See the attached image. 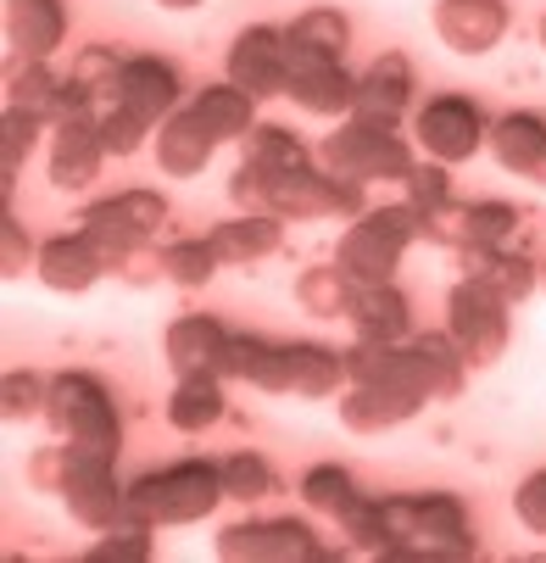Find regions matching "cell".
<instances>
[{
	"label": "cell",
	"instance_id": "6da1fadb",
	"mask_svg": "<svg viewBox=\"0 0 546 563\" xmlns=\"http://www.w3.org/2000/svg\"><path fill=\"white\" fill-rule=\"evenodd\" d=\"M346 552L379 558V563H468L480 558L475 519L452 492H419V497H368L363 514L341 530Z\"/></svg>",
	"mask_w": 546,
	"mask_h": 563
},
{
	"label": "cell",
	"instance_id": "7a4b0ae2",
	"mask_svg": "<svg viewBox=\"0 0 546 563\" xmlns=\"http://www.w3.org/2000/svg\"><path fill=\"white\" fill-rule=\"evenodd\" d=\"M430 401H435V385H430V374H424L413 341H402L397 357H390V368H385L374 385H346V396H341V424H346L352 435H385V430L419 419Z\"/></svg>",
	"mask_w": 546,
	"mask_h": 563
},
{
	"label": "cell",
	"instance_id": "3957f363",
	"mask_svg": "<svg viewBox=\"0 0 546 563\" xmlns=\"http://www.w3.org/2000/svg\"><path fill=\"white\" fill-rule=\"evenodd\" d=\"M223 474L207 457H185L168 468H145L140 479H129V519L140 525H196L212 519V508L223 503Z\"/></svg>",
	"mask_w": 546,
	"mask_h": 563
},
{
	"label": "cell",
	"instance_id": "277c9868",
	"mask_svg": "<svg viewBox=\"0 0 546 563\" xmlns=\"http://www.w3.org/2000/svg\"><path fill=\"white\" fill-rule=\"evenodd\" d=\"M45 424L56 441L67 446H85V452H101V457H118L123 452V419H118V401L112 390L85 374V368H67L51 379V396H45Z\"/></svg>",
	"mask_w": 546,
	"mask_h": 563
},
{
	"label": "cell",
	"instance_id": "5b68a950",
	"mask_svg": "<svg viewBox=\"0 0 546 563\" xmlns=\"http://www.w3.org/2000/svg\"><path fill=\"white\" fill-rule=\"evenodd\" d=\"M413 240H419V212H413L408 201L368 207V212H357L352 229L341 234L335 263H341L357 285H390Z\"/></svg>",
	"mask_w": 546,
	"mask_h": 563
},
{
	"label": "cell",
	"instance_id": "8992f818",
	"mask_svg": "<svg viewBox=\"0 0 546 563\" xmlns=\"http://www.w3.org/2000/svg\"><path fill=\"white\" fill-rule=\"evenodd\" d=\"M324 168L341 174V179H357V185H402L419 163H413V145L390 129V123H374V118H346L324 134Z\"/></svg>",
	"mask_w": 546,
	"mask_h": 563
},
{
	"label": "cell",
	"instance_id": "52a82bcc",
	"mask_svg": "<svg viewBox=\"0 0 546 563\" xmlns=\"http://www.w3.org/2000/svg\"><path fill=\"white\" fill-rule=\"evenodd\" d=\"M257 212H274L285 223H301V218H357V212H368V185L341 179L330 168H312L307 163V168H290V174L263 179Z\"/></svg>",
	"mask_w": 546,
	"mask_h": 563
},
{
	"label": "cell",
	"instance_id": "ba28073f",
	"mask_svg": "<svg viewBox=\"0 0 546 563\" xmlns=\"http://www.w3.org/2000/svg\"><path fill=\"white\" fill-rule=\"evenodd\" d=\"M446 335L463 346L468 368H491L508 357L513 341V301H502L480 279H457L446 296Z\"/></svg>",
	"mask_w": 546,
	"mask_h": 563
},
{
	"label": "cell",
	"instance_id": "9c48e42d",
	"mask_svg": "<svg viewBox=\"0 0 546 563\" xmlns=\"http://www.w3.org/2000/svg\"><path fill=\"white\" fill-rule=\"evenodd\" d=\"M346 547H330L307 519H241L218 530V558L229 563H335Z\"/></svg>",
	"mask_w": 546,
	"mask_h": 563
},
{
	"label": "cell",
	"instance_id": "30bf717a",
	"mask_svg": "<svg viewBox=\"0 0 546 563\" xmlns=\"http://www.w3.org/2000/svg\"><path fill=\"white\" fill-rule=\"evenodd\" d=\"M163 223H168V196H156V190H118V196L90 201L85 212H78V229H85L96 246H101L107 274H112L129 252L151 246V240L163 234Z\"/></svg>",
	"mask_w": 546,
	"mask_h": 563
},
{
	"label": "cell",
	"instance_id": "8fae6325",
	"mask_svg": "<svg viewBox=\"0 0 546 563\" xmlns=\"http://www.w3.org/2000/svg\"><path fill=\"white\" fill-rule=\"evenodd\" d=\"M112 463L118 457H101V452H85V446H67V457H62V492L56 497L85 530H112V525L129 519V486H118Z\"/></svg>",
	"mask_w": 546,
	"mask_h": 563
},
{
	"label": "cell",
	"instance_id": "7c38bea8",
	"mask_svg": "<svg viewBox=\"0 0 546 563\" xmlns=\"http://www.w3.org/2000/svg\"><path fill=\"white\" fill-rule=\"evenodd\" d=\"M413 134H419V151L430 156V163H446L452 168V163H468V156L486 145L491 123H486L480 101H468V96H435V101L419 107Z\"/></svg>",
	"mask_w": 546,
	"mask_h": 563
},
{
	"label": "cell",
	"instance_id": "4fadbf2b",
	"mask_svg": "<svg viewBox=\"0 0 546 563\" xmlns=\"http://www.w3.org/2000/svg\"><path fill=\"white\" fill-rule=\"evenodd\" d=\"M107 107H123V112H134L140 123L163 129V123L185 107V78H179V67L163 62V56H123ZM107 107H101V112H107Z\"/></svg>",
	"mask_w": 546,
	"mask_h": 563
},
{
	"label": "cell",
	"instance_id": "5bb4252c",
	"mask_svg": "<svg viewBox=\"0 0 546 563\" xmlns=\"http://www.w3.org/2000/svg\"><path fill=\"white\" fill-rule=\"evenodd\" d=\"M229 85H241L246 96L268 101V96H285V78H290V51H285V29L274 23H252L229 40Z\"/></svg>",
	"mask_w": 546,
	"mask_h": 563
},
{
	"label": "cell",
	"instance_id": "9a60e30c",
	"mask_svg": "<svg viewBox=\"0 0 546 563\" xmlns=\"http://www.w3.org/2000/svg\"><path fill=\"white\" fill-rule=\"evenodd\" d=\"M513 12L508 0H435V34L457 56H486L502 45Z\"/></svg>",
	"mask_w": 546,
	"mask_h": 563
},
{
	"label": "cell",
	"instance_id": "2e32d148",
	"mask_svg": "<svg viewBox=\"0 0 546 563\" xmlns=\"http://www.w3.org/2000/svg\"><path fill=\"white\" fill-rule=\"evenodd\" d=\"M413 90H419V85H413V62H408L402 51H385V56H374V62L357 73V101H352V112L397 129V123L413 112Z\"/></svg>",
	"mask_w": 546,
	"mask_h": 563
},
{
	"label": "cell",
	"instance_id": "e0dca14e",
	"mask_svg": "<svg viewBox=\"0 0 546 563\" xmlns=\"http://www.w3.org/2000/svg\"><path fill=\"white\" fill-rule=\"evenodd\" d=\"M285 96H290L301 112H312V118H352L357 78H352L341 62H324V56H290Z\"/></svg>",
	"mask_w": 546,
	"mask_h": 563
},
{
	"label": "cell",
	"instance_id": "ac0fdd59",
	"mask_svg": "<svg viewBox=\"0 0 546 563\" xmlns=\"http://www.w3.org/2000/svg\"><path fill=\"white\" fill-rule=\"evenodd\" d=\"M101 163H107L101 118H62V123H51V185L56 190L96 185Z\"/></svg>",
	"mask_w": 546,
	"mask_h": 563
},
{
	"label": "cell",
	"instance_id": "d6986e66",
	"mask_svg": "<svg viewBox=\"0 0 546 563\" xmlns=\"http://www.w3.org/2000/svg\"><path fill=\"white\" fill-rule=\"evenodd\" d=\"M34 274H40V285L56 290V296H85V290L107 274V257H101V246H96L85 229H73V234L45 240L40 257H34Z\"/></svg>",
	"mask_w": 546,
	"mask_h": 563
},
{
	"label": "cell",
	"instance_id": "ffe728a7",
	"mask_svg": "<svg viewBox=\"0 0 546 563\" xmlns=\"http://www.w3.org/2000/svg\"><path fill=\"white\" fill-rule=\"evenodd\" d=\"M229 324L212 312H185L163 335V357L174 374H223V352H229Z\"/></svg>",
	"mask_w": 546,
	"mask_h": 563
},
{
	"label": "cell",
	"instance_id": "44dd1931",
	"mask_svg": "<svg viewBox=\"0 0 546 563\" xmlns=\"http://www.w3.org/2000/svg\"><path fill=\"white\" fill-rule=\"evenodd\" d=\"M497 168L513 174V179H530V185H546V118L541 112H508L491 123L486 134Z\"/></svg>",
	"mask_w": 546,
	"mask_h": 563
},
{
	"label": "cell",
	"instance_id": "7402d4cb",
	"mask_svg": "<svg viewBox=\"0 0 546 563\" xmlns=\"http://www.w3.org/2000/svg\"><path fill=\"white\" fill-rule=\"evenodd\" d=\"M62 40H67V0H7L12 62H51Z\"/></svg>",
	"mask_w": 546,
	"mask_h": 563
},
{
	"label": "cell",
	"instance_id": "603a6c76",
	"mask_svg": "<svg viewBox=\"0 0 546 563\" xmlns=\"http://www.w3.org/2000/svg\"><path fill=\"white\" fill-rule=\"evenodd\" d=\"M457 257V274L463 279H480V285H491L502 301H530L535 296V285H541V268L530 263V257H519V252H508V246H463V252H452Z\"/></svg>",
	"mask_w": 546,
	"mask_h": 563
},
{
	"label": "cell",
	"instance_id": "cb8c5ba5",
	"mask_svg": "<svg viewBox=\"0 0 546 563\" xmlns=\"http://www.w3.org/2000/svg\"><path fill=\"white\" fill-rule=\"evenodd\" d=\"M223 379H241V385L268 390V396H290V352H285V341H268V335H229Z\"/></svg>",
	"mask_w": 546,
	"mask_h": 563
},
{
	"label": "cell",
	"instance_id": "d4e9b609",
	"mask_svg": "<svg viewBox=\"0 0 546 563\" xmlns=\"http://www.w3.org/2000/svg\"><path fill=\"white\" fill-rule=\"evenodd\" d=\"M352 330L357 341H379V346H402L413 341V301L390 285H363L357 290V307H352Z\"/></svg>",
	"mask_w": 546,
	"mask_h": 563
},
{
	"label": "cell",
	"instance_id": "484cf974",
	"mask_svg": "<svg viewBox=\"0 0 546 563\" xmlns=\"http://www.w3.org/2000/svg\"><path fill=\"white\" fill-rule=\"evenodd\" d=\"M207 240L218 246L223 268H252V263H263V257H274V252H279V240H285V218H274V212H234V218H229V223H218Z\"/></svg>",
	"mask_w": 546,
	"mask_h": 563
},
{
	"label": "cell",
	"instance_id": "4316f807",
	"mask_svg": "<svg viewBox=\"0 0 546 563\" xmlns=\"http://www.w3.org/2000/svg\"><path fill=\"white\" fill-rule=\"evenodd\" d=\"M212 151H218V140L207 134V123L190 107H179L163 129H156V168L168 179H196L212 163Z\"/></svg>",
	"mask_w": 546,
	"mask_h": 563
},
{
	"label": "cell",
	"instance_id": "83f0119b",
	"mask_svg": "<svg viewBox=\"0 0 546 563\" xmlns=\"http://www.w3.org/2000/svg\"><path fill=\"white\" fill-rule=\"evenodd\" d=\"M301 503L312 508V514H324L335 530H346L357 514H363V503H368V492L352 479V468H341V463H312L307 474H301Z\"/></svg>",
	"mask_w": 546,
	"mask_h": 563
},
{
	"label": "cell",
	"instance_id": "f1b7e54d",
	"mask_svg": "<svg viewBox=\"0 0 546 563\" xmlns=\"http://www.w3.org/2000/svg\"><path fill=\"white\" fill-rule=\"evenodd\" d=\"M201 123H207V134L218 140V145H241L252 129H257V96H246L241 85H229V78H223V85H207V90H196L190 101H185Z\"/></svg>",
	"mask_w": 546,
	"mask_h": 563
},
{
	"label": "cell",
	"instance_id": "f546056e",
	"mask_svg": "<svg viewBox=\"0 0 546 563\" xmlns=\"http://www.w3.org/2000/svg\"><path fill=\"white\" fill-rule=\"evenodd\" d=\"M290 352V396L301 401H330L346 390V352L319 341H285Z\"/></svg>",
	"mask_w": 546,
	"mask_h": 563
},
{
	"label": "cell",
	"instance_id": "4dcf8cb0",
	"mask_svg": "<svg viewBox=\"0 0 546 563\" xmlns=\"http://www.w3.org/2000/svg\"><path fill=\"white\" fill-rule=\"evenodd\" d=\"M357 290H363V285H357L341 263H312V268H301V279H296V307H301L307 318H352Z\"/></svg>",
	"mask_w": 546,
	"mask_h": 563
},
{
	"label": "cell",
	"instance_id": "1f68e13d",
	"mask_svg": "<svg viewBox=\"0 0 546 563\" xmlns=\"http://www.w3.org/2000/svg\"><path fill=\"white\" fill-rule=\"evenodd\" d=\"M223 419V374H179L168 396V424L179 435H207Z\"/></svg>",
	"mask_w": 546,
	"mask_h": 563
},
{
	"label": "cell",
	"instance_id": "d6a6232c",
	"mask_svg": "<svg viewBox=\"0 0 546 563\" xmlns=\"http://www.w3.org/2000/svg\"><path fill=\"white\" fill-rule=\"evenodd\" d=\"M346 45H352V23H346V12H335V7H312V12H301V18L285 29V51H290V56L341 62Z\"/></svg>",
	"mask_w": 546,
	"mask_h": 563
},
{
	"label": "cell",
	"instance_id": "836d02e7",
	"mask_svg": "<svg viewBox=\"0 0 546 563\" xmlns=\"http://www.w3.org/2000/svg\"><path fill=\"white\" fill-rule=\"evenodd\" d=\"M62 90H67V78H56L51 62H12V73H7V107H23L45 123H56Z\"/></svg>",
	"mask_w": 546,
	"mask_h": 563
},
{
	"label": "cell",
	"instance_id": "e575fe53",
	"mask_svg": "<svg viewBox=\"0 0 546 563\" xmlns=\"http://www.w3.org/2000/svg\"><path fill=\"white\" fill-rule=\"evenodd\" d=\"M218 474H223V492L234 497V503H268L274 492H279V474H274V463L263 457V452H229L223 463H218Z\"/></svg>",
	"mask_w": 546,
	"mask_h": 563
},
{
	"label": "cell",
	"instance_id": "d590c367",
	"mask_svg": "<svg viewBox=\"0 0 546 563\" xmlns=\"http://www.w3.org/2000/svg\"><path fill=\"white\" fill-rule=\"evenodd\" d=\"M218 268H223V257H218L212 240H174V246H163V274H168V285H179V290L212 285Z\"/></svg>",
	"mask_w": 546,
	"mask_h": 563
},
{
	"label": "cell",
	"instance_id": "8d00e7d4",
	"mask_svg": "<svg viewBox=\"0 0 546 563\" xmlns=\"http://www.w3.org/2000/svg\"><path fill=\"white\" fill-rule=\"evenodd\" d=\"M513 229H519L513 201H463V246H508Z\"/></svg>",
	"mask_w": 546,
	"mask_h": 563
},
{
	"label": "cell",
	"instance_id": "74e56055",
	"mask_svg": "<svg viewBox=\"0 0 546 563\" xmlns=\"http://www.w3.org/2000/svg\"><path fill=\"white\" fill-rule=\"evenodd\" d=\"M156 525H140V519H123L112 530H101V541L85 552V563H151L156 558Z\"/></svg>",
	"mask_w": 546,
	"mask_h": 563
},
{
	"label": "cell",
	"instance_id": "f35d334b",
	"mask_svg": "<svg viewBox=\"0 0 546 563\" xmlns=\"http://www.w3.org/2000/svg\"><path fill=\"white\" fill-rule=\"evenodd\" d=\"M40 129H51V123L34 118V112H23V107H7V118H0V179H7V185L23 174V163L34 156Z\"/></svg>",
	"mask_w": 546,
	"mask_h": 563
},
{
	"label": "cell",
	"instance_id": "ab89813d",
	"mask_svg": "<svg viewBox=\"0 0 546 563\" xmlns=\"http://www.w3.org/2000/svg\"><path fill=\"white\" fill-rule=\"evenodd\" d=\"M45 396H51V379L18 368L0 379V419L7 424H29V419H45Z\"/></svg>",
	"mask_w": 546,
	"mask_h": 563
},
{
	"label": "cell",
	"instance_id": "60d3db41",
	"mask_svg": "<svg viewBox=\"0 0 546 563\" xmlns=\"http://www.w3.org/2000/svg\"><path fill=\"white\" fill-rule=\"evenodd\" d=\"M118 67H123V56L112 51V45H85L73 56V85H85L90 96H96V107H107L112 101V85H118Z\"/></svg>",
	"mask_w": 546,
	"mask_h": 563
},
{
	"label": "cell",
	"instance_id": "b9f144b4",
	"mask_svg": "<svg viewBox=\"0 0 546 563\" xmlns=\"http://www.w3.org/2000/svg\"><path fill=\"white\" fill-rule=\"evenodd\" d=\"M402 190H408V207H413L419 218H430V212H441V207L452 201V174H446V163H419V168L402 179Z\"/></svg>",
	"mask_w": 546,
	"mask_h": 563
},
{
	"label": "cell",
	"instance_id": "7bdbcfd3",
	"mask_svg": "<svg viewBox=\"0 0 546 563\" xmlns=\"http://www.w3.org/2000/svg\"><path fill=\"white\" fill-rule=\"evenodd\" d=\"M34 257H40V246L29 240V229L18 223V212L7 207V212H0V274L18 279V274L34 268Z\"/></svg>",
	"mask_w": 546,
	"mask_h": 563
},
{
	"label": "cell",
	"instance_id": "ee69618b",
	"mask_svg": "<svg viewBox=\"0 0 546 563\" xmlns=\"http://www.w3.org/2000/svg\"><path fill=\"white\" fill-rule=\"evenodd\" d=\"M145 134H151V123H140L134 112H123V107H107L101 112V145H107V156H134L145 145Z\"/></svg>",
	"mask_w": 546,
	"mask_h": 563
},
{
	"label": "cell",
	"instance_id": "f6af8a7d",
	"mask_svg": "<svg viewBox=\"0 0 546 563\" xmlns=\"http://www.w3.org/2000/svg\"><path fill=\"white\" fill-rule=\"evenodd\" d=\"M112 279H118V285H129V290H151L156 279H168V274H163V252H156V246L129 252V257L112 268Z\"/></svg>",
	"mask_w": 546,
	"mask_h": 563
},
{
	"label": "cell",
	"instance_id": "bcb514c9",
	"mask_svg": "<svg viewBox=\"0 0 546 563\" xmlns=\"http://www.w3.org/2000/svg\"><path fill=\"white\" fill-rule=\"evenodd\" d=\"M513 514H519V525L524 530H535V536H546V468H535L524 486L513 492Z\"/></svg>",
	"mask_w": 546,
	"mask_h": 563
},
{
	"label": "cell",
	"instance_id": "7dc6e473",
	"mask_svg": "<svg viewBox=\"0 0 546 563\" xmlns=\"http://www.w3.org/2000/svg\"><path fill=\"white\" fill-rule=\"evenodd\" d=\"M62 457H67L62 441H56V446H40V452L29 457V486H34V492H51V497L62 492Z\"/></svg>",
	"mask_w": 546,
	"mask_h": 563
},
{
	"label": "cell",
	"instance_id": "c3c4849f",
	"mask_svg": "<svg viewBox=\"0 0 546 563\" xmlns=\"http://www.w3.org/2000/svg\"><path fill=\"white\" fill-rule=\"evenodd\" d=\"M156 7H163V12H196L201 0H156Z\"/></svg>",
	"mask_w": 546,
	"mask_h": 563
},
{
	"label": "cell",
	"instance_id": "681fc988",
	"mask_svg": "<svg viewBox=\"0 0 546 563\" xmlns=\"http://www.w3.org/2000/svg\"><path fill=\"white\" fill-rule=\"evenodd\" d=\"M535 40H541V51H546V18H541V23H535Z\"/></svg>",
	"mask_w": 546,
	"mask_h": 563
},
{
	"label": "cell",
	"instance_id": "f907efd6",
	"mask_svg": "<svg viewBox=\"0 0 546 563\" xmlns=\"http://www.w3.org/2000/svg\"><path fill=\"white\" fill-rule=\"evenodd\" d=\"M541 285H546V268H541Z\"/></svg>",
	"mask_w": 546,
	"mask_h": 563
}]
</instances>
